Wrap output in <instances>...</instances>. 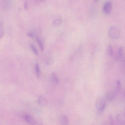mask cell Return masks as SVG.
I'll return each mask as SVG.
<instances>
[{"label":"cell","instance_id":"cell-11","mask_svg":"<svg viewBox=\"0 0 125 125\" xmlns=\"http://www.w3.org/2000/svg\"><path fill=\"white\" fill-rule=\"evenodd\" d=\"M121 83L120 81L119 80H116L114 86V90L116 93L117 94L119 92L121 89Z\"/></svg>","mask_w":125,"mask_h":125},{"label":"cell","instance_id":"cell-6","mask_svg":"<svg viewBox=\"0 0 125 125\" xmlns=\"http://www.w3.org/2000/svg\"><path fill=\"white\" fill-rule=\"evenodd\" d=\"M37 102L40 105L43 107L47 106L48 105L47 100L43 95L39 96L37 100Z\"/></svg>","mask_w":125,"mask_h":125},{"label":"cell","instance_id":"cell-19","mask_svg":"<svg viewBox=\"0 0 125 125\" xmlns=\"http://www.w3.org/2000/svg\"><path fill=\"white\" fill-rule=\"evenodd\" d=\"M27 35H28V36L31 38H33L34 37V35L33 33H31V32L28 33Z\"/></svg>","mask_w":125,"mask_h":125},{"label":"cell","instance_id":"cell-13","mask_svg":"<svg viewBox=\"0 0 125 125\" xmlns=\"http://www.w3.org/2000/svg\"><path fill=\"white\" fill-rule=\"evenodd\" d=\"M35 72L36 73V76L38 78H39L40 76V68L39 65L38 63H36L35 64Z\"/></svg>","mask_w":125,"mask_h":125},{"label":"cell","instance_id":"cell-17","mask_svg":"<svg viewBox=\"0 0 125 125\" xmlns=\"http://www.w3.org/2000/svg\"><path fill=\"white\" fill-rule=\"evenodd\" d=\"M109 125H114V120L112 115L110 114L108 117Z\"/></svg>","mask_w":125,"mask_h":125},{"label":"cell","instance_id":"cell-15","mask_svg":"<svg viewBox=\"0 0 125 125\" xmlns=\"http://www.w3.org/2000/svg\"><path fill=\"white\" fill-rule=\"evenodd\" d=\"M36 40L37 43L39 44V46L40 47V49L42 51H43V50H44V45H43V43H42L41 40H40V39L38 37L36 38Z\"/></svg>","mask_w":125,"mask_h":125},{"label":"cell","instance_id":"cell-4","mask_svg":"<svg viewBox=\"0 0 125 125\" xmlns=\"http://www.w3.org/2000/svg\"><path fill=\"white\" fill-rule=\"evenodd\" d=\"M125 56L123 54V47H120L117 50V52L115 55V61H121L122 59Z\"/></svg>","mask_w":125,"mask_h":125},{"label":"cell","instance_id":"cell-10","mask_svg":"<svg viewBox=\"0 0 125 125\" xmlns=\"http://www.w3.org/2000/svg\"><path fill=\"white\" fill-rule=\"evenodd\" d=\"M25 120L27 123L31 125H36V122L35 120L32 117L29 115H25L24 116Z\"/></svg>","mask_w":125,"mask_h":125},{"label":"cell","instance_id":"cell-8","mask_svg":"<svg viewBox=\"0 0 125 125\" xmlns=\"http://www.w3.org/2000/svg\"><path fill=\"white\" fill-rule=\"evenodd\" d=\"M59 122L61 125H68L69 119L66 115H62L59 118Z\"/></svg>","mask_w":125,"mask_h":125},{"label":"cell","instance_id":"cell-14","mask_svg":"<svg viewBox=\"0 0 125 125\" xmlns=\"http://www.w3.org/2000/svg\"><path fill=\"white\" fill-rule=\"evenodd\" d=\"M4 33V27L3 23L0 24V39L2 38Z\"/></svg>","mask_w":125,"mask_h":125},{"label":"cell","instance_id":"cell-3","mask_svg":"<svg viewBox=\"0 0 125 125\" xmlns=\"http://www.w3.org/2000/svg\"><path fill=\"white\" fill-rule=\"evenodd\" d=\"M112 3L111 1H107L104 3L103 7V11L105 15H109L112 9Z\"/></svg>","mask_w":125,"mask_h":125},{"label":"cell","instance_id":"cell-20","mask_svg":"<svg viewBox=\"0 0 125 125\" xmlns=\"http://www.w3.org/2000/svg\"></svg>","mask_w":125,"mask_h":125},{"label":"cell","instance_id":"cell-12","mask_svg":"<svg viewBox=\"0 0 125 125\" xmlns=\"http://www.w3.org/2000/svg\"><path fill=\"white\" fill-rule=\"evenodd\" d=\"M107 53L109 56L110 57H112L114 55V49L113 47L111 45H109L107 47Z\"/></svg>","mask_w":125,"mask_h":125},{"label":"cell","instance_id":"cell-18","mask_svg":"<svg viewBox=\"0 0 125 125\" xmlns=\"http://www.w3.org/2000/svg\"><path fill=\"white\" fill-rule=\"evenodd\" d=\"M31 50L33 51V52L36 55H38V52L37 51V49L36 48L34 45L31 44Z\"/></svg>","mask_w":125,"mask_h":125},{"label":"cell","instance_id":"cell-21","mask_svg":"<svg viewBox=\"0 0 125 125\" xmlns=\"http://www.w3.org/2000/svg\"><path fill=\"white\" fill-rule=\"evenodd\" d=\"M42 0V1H43V0Z\"/></svg>","mask_w":125,"mask_h":125},{"label":"cell","instance_id":"cell-5","mask_svg":"<svg viewBox=\"0 0 125 125\" xmlns=\"http://www.w3.org/2000/svg\"><path fill=\"white\" fill-rule=\"evenodd\" d=\"M117 94L114 90L109 91L106 95V100L110 102L112 101L116 97Z\"/></svg>","mask_w":125,"mask_h":125},{"label":"cell","instance_id":"cell-9","mask_svg":"<svg viewBox=\"0 0 125 125\" xmlns=\"http://www.w3.org/2000/svg\"><path fill=\"white\" fill-rule=\"evenodd\" d=\"M51 82L55 84H57L59 83V79L57 74L53 72L51 73L50 77Z\"/></svg>","mask_w":125,"mask_h":125},{"label":"cell","instance_id":"cell-7","mask_svg":"<svg viewBox=\"0 0 125 125\" xmlns=\"http://www.w3.org/2000/svg\"><path fill=\"white\" fill-rule=\"evenodd\" d=\"M117 120L120 125H125V114L121 113L118 114L117 116Z\"/></svg>","mask_w":125,"mask_h":125},{"label":"cell","instance_id":"cell-16","mask_svg":"<svg viewBox=\"0 0 125 125\" xmlns=\"http://www.w3.org/2000/svg\"><path fill=\"white\" fill-rule=\"evenodd\" d=\"M53 25L55 26H58L61 25L62 23V20L61 19H56L53 22Z\"/></svg>","mask_w":125,"mask_h":125},{"label":"cell","instance_id":"cell-2","mask_svg":"<svg viewBox=\"0 0 125 125\" xmlns=\"http://www.w3.org/2000/svg\"><path fill=\"white\" fill-rule=\"evenodd\" d=\"M95 105L96 109L99 111H103L106 107L105 101L103 98H98L96 100Z\"/></svg>","mask_w":125,"mask_h":125},{"label":"cell","instance_id":"cell-22","mask_svg":"<svg viewBox=\"0 0 125 125\" xmlns=\"http://www.w3.org/2000/svg\"></svg>","mask_w":125,"mask_h":125},{"label":"cell","instance_id":"cell-1","mask_svg":"<svg viewBox=\"0 0 125 125\" xmlns=\"http://www.w3.org/2000/svg\"><path fill=\"white\" fill-rule=\"evenodd\" d=\"M108 34L111 39H117L120 36V30L116 26H111L109 29Z\"/></svg>","mask_w":125,"mask_h":125}]
</instances>
